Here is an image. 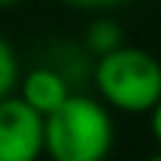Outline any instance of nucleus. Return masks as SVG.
Listing matches in <instances>:
<instances>
[{"label":"nucleus","instance_id":"nucleus-1","mask_svg":"<svg viewBox=\"0 0 161 161\" xmlns=\"http://www.w3.org/2000/svg\"><path fill=\"white\" fill-rule=\"evenodd\" d=\"M114 148V120L89 95H69L44 117V152L51 161H104Z\"/></svg>","mask_w":161,"mask_h":161},{"label":"nucleus","instance_id":"nucleus-2","mask_svg":"<svg viewBox=\"0 0 161 161\" xmlns=\"http://www.w3.org/2000/svg\"><path fill=\"white\" fill-rule=\"evenodd\" d=\"M95 86L111 108L126 114H152V108L161 101V63L142 47L120 44L101 54Z\"/></svg>","mask_w":161,"mask_h":161},{"label":"nucleus","instance_id":"nucleus-3","mask_svg":"<svg viewBox=\"0 0 161 161\" xmlns=\"http://www.w3.org/2000/svg\"><path fill=\"white\" fill-rule=\"evenodd\" d=\"M44 152V114L22 95L0 101V161H38Z\"/></svg>","mask_w":161,"mask_h":161},{"label":"nucleus","instance_id":"nucleus-4","mask_svg":"<svg viewBox=\"0 0 161 161\" xmlns=\"http://www.w3.org/2000/svg\"><path fill=\"white\" fill-rule=\"evenodd\" d=\"M19 95H22L38 114L47 117V114H54V111L69 98V89H66V79H63L60 73L38 66V69H29V73L22 76Z\"/></svg>","mask_w":161,"mask_h":161},{"label":"nucleus","instance_id":"nucleus-5","mask_svg":"<svg viewBox=\"0 0 161 161\" xmlns=\"http://www.w3.org/2000/svg\"><path fill=\"white\" fill-rule=\"evenodd\" d=\"M86 44L95 51V54H108L114 47L123 44V29L114 22V19H95L89 29H86Z\"/></svg>","mask_w":161,"mask_h":161},{"label":"nucleus","instance_id":"nucleus-6","mask_svg":"<svg viewBox=\"0 0 161 161\" xmlns=\"http://www.w3.org/2000/svg\"><path fill=\"white\" fill-rule=\"evenodd\" d=\"M16 86H19V60H16V51L10 47V41L0 35V101L10 98Z\"/></svg>","mask_w":161,"mask_h":161},{"label":"nucleus","instance_id":"nucleus-7","mask_svg":"<svg viewBox=\"0 0 161 161\" xmlns=\"http://www.w3.org/2000/svg\"><path fill=\"white\" fill-rule=\"evenodd\" d=\"M60 3H69V7H79V10H111V7L126 3V0H60Z\"/></svg>","mask_w":161,"mask_h":161},{"label":"nucleus","instance_id":"nucleus-8","mask_svg":"<svg viewBox=\"0 0 161 161\" xmlns=\"http://www.w3.org/2000/svg\"><path fill=\"white\" fill-rule=\"evenodd\" d=\"M152 136H155V142L161 145V101L152 108Z\"/></svg>","mask_w":161,"mask_h":161},{"label":"nucleus","instance_id":"nucleus-9","mask_svg":"<svg viewBox=\"0 0 161 161\" xmlns=\"http://www.w3.org/2000/svg\"><path fill=\"white\" fill-rule=\"evenodd\" d=\"M13 3H19V0H0V7H13Z\"/></svg>","mask_w":161,"mask_h":161},{"label":"nucleus","instance_id":"nucleus-10","mask_svg":"<svg viewBox=\"0 0 161 161\" xmlns=\"http://www.w3.org/2000/svg\"><path fill=\"white\" fill-rule=\"evenodd\" d=\"M148 161H161V152H155V155H152V158H148Z\"/></svg>","mask_w":161,"mask_h":161},{"label":"nucleus","instance_id":"nucleus-11","mask_svg":"<svg viewBox=\"0 0 161 161\" xmlns=\"http://www.w3.org/2000/svg\"><path fill=\"white\" fill-rule=\"evenodd\" d=\"M38 161H41V158H38Z\"/></svg>","mask_w":161,"mask_h":161}]
</instances>
